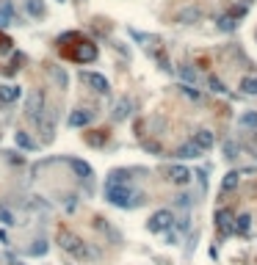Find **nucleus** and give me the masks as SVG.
Listing matches in <instances>:
<instances>
[{
	"mask_svg": "<svg viewBox=\"0 0 257 265\" xmlns=\"http://www.w3.org/2000/svg\"><path fill=\"white\" fill-rule=\"evenodd\" d=\"M105 199L116 207H136L144 202V193L130 191L127 185H116V182H105Z\"/></svg>",
	"mask_w": 257,
	"mask_h": 265,
	"instance_id": "f257e3e1",
	"label": "nucleus"
},
{
	"mask_svg": "<svg viewBox=\"0 0 257 265\" xmlns=\"http://www.w3.org/2000/svg\"><path fill=\"white\" fill-rule=\"evenodd\" d=\"M58 243H61V249H64V251H69V254H72L75 260H91L89 246H86L75 232H69V229H58Z\"/></svg>",
	"mask_w": 257,
	"mask_h": 265,
	"instance_id": "f03ea898",
	"label": "nucleus"
},
{
	"mask_svg": "<svg viewBox=\"0 0 257 265\" xmlns=\"http://www.w3.org/2000/svg\"><path fill=\"white\" fill-rule=\"evenodd\" d=\"M64 56L72 58L75 64H89V61H94V58H97V47L91 44L89 39L78 36V47H75V50H67Z\"/></svg>",
	"mask_w": 257,
	"mask_h": 265,
	"instance_id": "7ed1b4c3",
	"label": "nucleus"
},
{
	"mask_svg": "<svg viewBox=\"0 0 257 265\" xmlns=\"http://www.w3.org/2000/svg\"><path fill=\"white\" fill-rule=\"evenodd\" d=\"M172 227H174V216L169 213V210H158L152 219H149V224H147L149 232H169Z\"/></svg>",
	"mask_w": 257,
	"mask_h": 265,
	"instance_id": "20e7f679",
	"label": "nucleus"
},
{
	"mask_svg": "<svg viewBox=\"0 0 257 265\" xmlns=\"http://www.w3.org/2000/svg\"><path fill=\"white\" fill-rule=\"evenodd\" d=\"M25 111H28V116L31 119H42L44 116V91H31V97H28V105H25Z\"/></svg>",
	"mask_w": 257,
	"mask_h": 265,
	"instance_id": "39448f33",
	"label": "nucleus"
},
{
	"mask_svg": "<svg viewBox=\"0 0 257 265\" xmlns=\"http://www.w3.org/2000/svg\"><path fill=\"white\" fill-rule=\"evenodd\" d=\"M166 180L172 182V185H188L191 172L183 166V163H172V166H166Z\"/></svg>",
	"mask_w": 257,
	"mask_h": 265,
	"instance_id": "423d86ee",
	"label": "nucleus"
},
{
	"mask_svg": "<svg viewBox=\"0 0 257 265\" xmlns=\"http://www.w3.org/2000/svg\"><path fill=\"white\" fill-rule=\"evenodd\" d=\"M80 80H83L86 86H91L97 94H108V80L102 78V75H97V72H80Z\"/></svg>",
	"mask_w": 257,
	"mask_h": 265,
	"instance_id": "0eeeda50",
	"label": "nucleus"
},
{
	"mask_svg": "<svg viewBox=\"0 0 257 265\" xmlns=\"http://www.w3.org/2000/svg\"><path fill=\"white\" fill-rule=\"evenodd\" d=\"M199 20H202V9L199 6H185V9H180V14H177L180 25H196Z\"/></svg>",
	"mask_w": 257,
	"mask_h": 265,
	"instance_id": "6e6552de",
	"label": "nucleus"
},
{
	"mask_svg": "<svg viewBox=\"0 0 257 265\" xmlns=\"http://www.w3.org/2000/svg\"><path fill=\"white\" fill-rule=\"evenodd\" d=\"M91 119H94V111L78 108L69 114V127H86V125H91Z\"/></svg>",
	"mask_w": 257,
	"mask_h": 265,
	"instance_id": "1a4fd4ad",
	"label": "nucleus"
},
{
	"mask_svg": "<svg viewBox=\"0 0 257 265\" xmlns=\"http://www.w3.org/2000/svg\"><path fill=\"white\" fill-rule=\"evenodd\" d=\"M216 227H219V232H221V235L235 232V219H232L230 210H219V213H216Z\"/></svg>",
	"mask_w": 257,
	"mask_h": 265,
	"instance_id": "9d476101",
	"label": "nucleus"
},
{
	"mask_svg": "<svg viewBox=\"0 0 257 265\" xmlns=\"http://www.w3.org/2000/svg\"><path fill=\"white\" fill-rule=\"evenodd\" d=\"M202 155H205V149L196 141H188V144H183L177 149V157H185V161H194V157H202Z\"/></svg>",
	"mask_w": 257,
	"mask_h": 265,
	"instance_id": "9b49d317",
	"label": "nucleus"
},
{
	"mask_svg": "<svg viewBox=\"0 0 257 265\" xmlns=\"http://www.w3.org/2000/svg\"><path fill=\"white\" fill-rule=\"evenodd\" d=\"M191 141H196V144H199L202 149L208 152V149H213V144H216V135L210 133L208 127H199V130H194V138H191Z\"/></svg>",
	"mask_w": 257,
	"mask_h": 265,
	"instance_id": "f8f14e48",
	"label": "nucleus"
},
{
	"mask_svg": "<svg viewBox=\"0 0 257 265\" xmlns=\"http://www.w3.org/2000/svg\"><path fill=\"white\" fill-rule=\"evenodd\" d=\"M130 111H133V99L130 97H122L119 102L114 105V122H122V119H127V116H130Z\"/></svg>",
	"mask_w": 257,
	"mask_h": 265,
	"instance_id": "ddd939ff",
	"label": "nucleus"
},
{
	"mask_svg": "<svg viewBox=\"0 0 257 265\" xmlns=\"http://www.w3.org/2000/svg\"><path fill=\"white\" fill-rule=\"evenodd\" d=\"M22 97V88L20 86H0V102L3 105H11Z\"/></svg>",
	"mask_w": 257,
	"mask_h": 265,
	"instance_id": "4468645a",
	"label": "nucleus"
},
{
	"mask_svg": "<svg viewBox=\"0 0 257 265\" xmlns=\"http://www.w3.org/2000/svg\"><path fill=\"white\" fill-rule=\"evenodd\" d=\"M11 22H14V6L9 0H0V28L11 25Z\"/></svg>",
	"mask_w": 257,
	"mask_h": 265,
	"instance_id": "2eb2a0df",
	"label": "nucleus"
},
{
	"mask_svg": "<svg viewBox=\"0 0 257 265\" xmlns=\"http://www.w3.org/2000/svg\"><path fill=\"white\" fill-rule=\"evenodd\" d=\"M238 125L246 127V130H257V111H246V114L238 116Z\"/></svg>",
	"mask_w": 257,
	"mask_h": 265,
	"instance_id": "dca6fc26",
	"label": "nucleus"
},
{
	"mask_svg": "<svg viewBox=\"0 0 257 265\" xmlns=\"http://www.w3.org/2000/svg\"><path fill=\"white\" fill-rule=\"evenodd\" d=\"M249 229H252V216H249V213L238 216V219H235V232L238 235H249Z\"/></svg>",
	"mask_w": 257,
	"mask_h": 265,
	"instance_id": "f3484780",
	"label": "nucleus"
},
{
	"mask_svg": "<svg viewBox=\"0 0 257 265\" xmlns=\"http://www.w3.org/2000/svg\"><path fill=\"white\" fill-rule=\"evenodd\" d=\"M14 144L17 146H22V149H36V141H33L31 138V135H28V133H14Z\"/></svg>",
	"mask_w": 257,
	"mask_h": 265,
	"instance_id": "a211bd4d",
	"label": "nucleus"
},
{
	"mask_svg": "<svg viewBox=\"0 0 257 265\" xmlns=\"http://www.w3.org/2000/svg\"><path fill=\"white\" fill-rule=\"evenodd\" d=\"M69 166H72V172L78 174V177H83V180H89V177H91V166H89V163H83V161H69Z\"/></svg>",
	"mask_w": 257,
	"mask_h": 265,
	"instance_id": "6ab92c4d",
	"label": "nucleus"
},
{
	"mask_svg": "<svg viewBox=\"0 0 257 265\" xmlns=\"http://www.w3.org/2000/svg\"><path fill=\"white\" fill-rule=\"evenodd\" d=\"M241 91L249 94V97H257V78L254 75H249V78L241 80Z\"/></svg>",
	"mask_w": 257,
	"mask_h": 265,
	"instance_id": "aec40b11",
	"label": "nucleus"
},
{
	"mask_svg": "<svg viewBox=\"0 0 257 265\" xmlns=\"http://www.w3.org/2000/svg\"><path fill=\"white\" fill-rule=\"evenodd\" d=\"M208 88H210L213 94H227L224 80H221V78H216V75H208Z\"/></svg>",
	"mask_w": 257,
	"mask_h": 265,
	"instance_id": "412c9836",
	"label": "nucleus"
},
{
	"mask_svg": "<svg viewBox=\"0 0 257 265\" xmlns=\"http://www.w3.org/2000/svg\"><path fill=\"white\" fill-rule=\"evenodd\" d=\"M238 180H241V174H238V172H227V177H224V180H221V191H232V188H235L238 185Z\"/></svg>",
	"mask_w": 257,
	"mask_h": 265,
	"instance_id": "4be33fe9",
	"label": "nucleus"
},
{
	"mask_svg": "<svg viewBox=\"0 0 257 265\" xmlns=\"http://www.w3.org/2000/svg\"><path fill=\"white\" fill-rule=\"evenodd\" d=\"M180 78H183L185 83L194 86V83H196V72H194V67H191V64H180Z\"/></svg>",
	"mask_w": 257,
	"mask_h": 265,
	"instance_id": "5701e85b",
	"label": "nucleus"
},
{
	"mask_svg": "<svg viewBox=\"0 0 257 265\" xmlns=\"http://www.w3.org/2000/svg\"><path fill=\"white\" fill-rule=\"evenodd\" d=\"M108 182H116V185H127V182H130V172H125V169H119V172H111Z\"/></svg>",
	"mask_w": 257,
	"mask_h": 265,
	"instance_id": "b1692460",
	"label": "nucleus"
},
{
	"mask_svg": "<svg viewBox=\"0 0 257 265\" xmlns=\"http://www.w3.org/2000/svg\"><path fill=\"white\" fill-rule=\"evenodd\" d=\"M28 14L31 17H44V0H28Z\"/></svg>",
	"mask_w": 257,
	"mask_h": 265,
	"instance_id": "393cba45",
	"label": "nucleus"
},
{
	"mask_svg": "<svg viewBox=\"0 0 257 265\" xmlns=\"http://www.w3.org/2000/svg\"><path fill=\"white\" fill-rule=\"evenodd\" d=\"M238 152H241V146H238L235 141H227V144H224V157L235 161V157H238Z\"/></svg>",
	"mask_w": 257,
	"mask_h": 265,
	"instance_id": "a878e982",
	"label": "nucleus"
},
{
	"mask_svg": "<svg viewBox=\"0 0 257 265\" xmlns=\"http://www.w3.org/2000/svg\"><path fill=\"white\" fill-rule=\"evenodd\" d=\"M219 28H221V31H232V28H235V20H232V14L219 17Z\"/></svg>",
	"mask_w": 257,
	"mask_h": 265,
	"instance_id": "bb28decb",
	"label": "nucleus"
},
{
	"mask_svg": "<svg viewBox=\"0 0 257 265\" xmlns=\"http://www.w3.org/2000/svg\"><path fill=\"white\" fill-rule=\"evenodd\" d=\"M183 94H185V97H188V99H202V94L196 91V88L191 86V83H183Z\"/></svg>",
	"mask_w": 257,
	"mask_h": 265,
	"instance_id": "cd10ccee",
	"label": "nucleus"
},
{
	"mask_svg": "<svg viewBox=\"0 0 257 265\" xmlns=\"http://www.w3.org/2000/svg\"><path fill=\"white\" fill-rule=\"evenodd\" d=\"M174 204H177V207H188L191 196H188V193H180V196H174Z\"/></svg>",
	"mask_w": 257,
	"mask_h": 265,
	"instance_id": "c85d7f7f",
	"label": "nucleus"
},
{
	"mask_svg": "<svg viewBox=\"0 0 257 265\" xmlns=\"http://www.w3.org/2000/svg\"><path fill=\"white\" fill-rule=\"evenodd\" d=\"M174 227H177L180 232H188V227H191V224H188V216H183V219H177V221H174Z\"/></svg>",
	"mask_w": 257,
	"mask_h": 265,
	"instance_id": "c756f323",
	"label": "nucleus"
},
{
	"mask_svg": "<svg viewBox=\"0 0 257 265\" xmlns=\"http://www.w3.org/2000/svg\"><path fill=\"white\" fill-rule=\"evenodd\" d=\"M0 221H3V224H17V221H14V216H11L6 207H0Z\"/></svg>",
	"mask_w": 257,
	"mask_h": 265,
	"instance_id": "7c9ffc66",
	"label": "nucleus"
},
{
	"mask_svg": "<svg viewBox=\"0 0 257 265\" xmlns=\"http://www.w3.org/2000/svg\"><path fill=\"white\" fill-rule=\"evenodd\" d=\"M130 36L136 39V42H152V36H147V33H138V31H130Z\"/></svg>",
	"mask_w": 257,
	"mask_h": 265,
	"instance_id": "2f4dec72",
	"label": "nucleus"
},
{
	"mask_svg": "<svg viewBox=\"0 0 257 265\" xmlns=\"http://www.w3.org/2000/svg\"><path fill=\"white\" fill-rule=\"evenodd\" d=\"M0 50H11V39L6 33H0Z\"/></svg>",
	"mask_w": 257,
	"mask_h": 265,
	"instance_id": "473e14b6",
	"label": "nucleus"
},
{
	"mask_svg": "<svg viewBox=\"0 0 257 265\" xmlns=\"http://www.w3.org/2000/svg\"><path fill=\"white\" fill-rule=\"evenodd\" d=\"M53 75H56V80H58V86H67V75H64V72H61V69H56V72H53Z\"/></svg>",
	"mask_w": 257,
	"mask_h": 265,
	"instance_id": "72a5a7b5",
	"label": "nucleus"
},
{
	"mask_svg": "<svg viewBox=\"0 0 257 265\" xmlns=\"http://www.w3.org/2000/svg\"><path fill=\"white\" fill-rule=\"evenodd\" d=\"M17 265H22V262H17Z\"/></svg>",
	"mask_w": 257,
	"mask_h": 265,
	"instance_id": "f704fd0d",
	"label": "nucleus"
}]
</instances>
